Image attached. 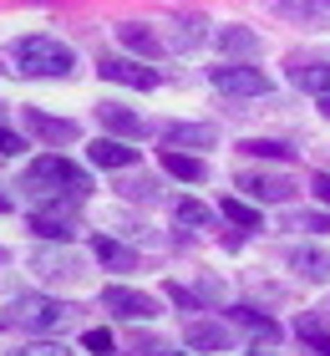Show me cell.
Returning a JSON list of instances; mask_svg holds the SVG:
<instances>
[{
  "mask_svg": "<svg viewBox=\"0 0 330 356\" xmlns=\"http://www.w3.org/2000/svg\"><path fill=\"white\" fill-rule=\"evenodd\" d=\"M87 188H92V178L81 173L72 158H61V153H46V158H36V163L21 173V193L36 199V204H61V199L81 204Z\"/></svg>",
  "mask_w": 330,
  "mask_h": 356,
  "instance_id": "6da1fadb",
  "label": "cell"
},
{
  "mask_svg": "<svg viewBox=\"0 0 330 356\" xmlns=\"http://www.w3.org/2000/svg\"><path fill=\"white\" fill-rule=\"evenodd\" d=\"M10 61H15V72H26V76H72L76 72L72 46L56 41V36H21L10 46Z\"/></svg>",
  "mask_w": 330,
  "mask_h": 356,
  "instance_id": "7a4b0ae2",
  "label": "cell"
},
{
  "mask_svg": "<svg viewBox=\"0 0 330 356\" xmlns=\"http://www.w3.org/2000/svg\"><path fill=\"white\" fill-rule=\"evenodd\" d=\"M76 311L66 300H46V296H15L10 300V321L26 331H61Z\"/></svg>",
  "mask_w": 330,
  "mask_h": 356,
  "instance_id": "3957f363",
  "label": "cell"
},
{
  "mask_svg": "<svg viewBox=\"0 0 330 356\" xmlns=\"http://www.w3.org/2000/svg\"><path fill=\"white\" fill-rule=\"evenodd\" d=\"M208 82L219 92H229V97H264L270 92V76H264L259 67H229V61L208 72Z\"/></svg>",
  "mask_w": 330,
  "mask_h": 356,
  "instance_id": "277c9868",
  "label": "cell"
},
{
  "mask_svg": "<svg viewBox=\"0 0 330 356\" xmlns=\"http://www.w3.org/2000/svg\"><path fill=\"white\" fill-rule=\"evenodd\" d=\"M102 305H107L112 316H122V321H147V316H158V300L142 296V290H127V285H107V290H102Z\"/></svg>",
  "mask_w": 330,
  "mask_h": 356,
  "instance_id": "5b68a950",
  "label": "cell"
},
{
  "mask_svg": "<svg viewBox=\"0 0 330 356\" xmlns=\"http://www.w3.org/2000/svg\"><path fill=\"white\" fill-rule=\"evenodd\" d=\"M107 76V82L117 87H138V92H153L158 87V72L153 67H138V61H122V56H102V67H97Z\"/></svg>",
  "mask_w": 330,
  "mask_h": 356,
  "instance_id": "8992f818",
  "label": "cell"
},
{
  "mask_svg": "<svg viewBox=\"0 0 330 356\" xmlns=\"http://www.w3.org/2000/svg\"><path fill=\"white\" fill-rule=\"evenodd\" d=\"M239 188L249 193V199H259V204H285L295 193V184L279 178V173H239Z\"/></svg>",
  "mask_w": 330,
  "mask_h": 356,
  "instance_id": "52a82bcc",
  "label": "cell"
},
{
  "mask_svg": "<svg viewBox=\"0 0 330 356\" xmlns=\"http://www.w3.org/2000/svg\"><path fill=\"white\" fill-rule=\"evenodd\" d=\"M26 127L46 143H76L81 138V127L72 118H51V112H41V107H26Z\"/></svg>",
  "mask_w": 330,
  "mask_h": 356,
  "instance_id": "ba28073f",
  "label": "cell"
},
{
  "mask_svg": "<svg viewBox=\"0 0 330 356\" xmlns=\"http://www.w3.org/2000/svg\"><path fill=\"white\" fill-rule=\"evenodd\" d=\"M183 346L188 351H224L229 346V331L213 326V321H188V326H183Z\"/></svg>",
  "mask_w": 330,
  "mask_h": 356,
  "instance_id": "9c48e42d",
  "label": "cell"
},
{
  "mask_svg": "<svg viewBox=\"0 0 330 356\" xmlns=\"http://www.w3.org/2000/svg\"><path fill=\"white\" fill-rule=\"evenodd\" d=\"M290 265L300 270L310 285H325V280H330V254H325V250H315V245H300V250H290Z\"/></svg>",
  "mask_w": 330,
  "mask_h": 356,
  "instance_id": "30bf717a",
  "label": "cell"
},
{
  "mask_svg": "<svg viewBox=\"0 0 330 356\" xmlns=\"http://www.w3.org/2000/svg\"><path fill=\"white\" fill-rule=\"evenodd\" d=\"M87 153H92L97 168H132L138 163V148H127V143H117V138H97Z\"/></svg>",
  "mask_w": 330,
  "mask_h": 356,
  "instance_id": "8fae6325",
  "label": "cell"
},
{
  "mask_svg": "<svg viewBox=\"0 0 330 356\" xmlns=\"http://www.w3.org/2000/svg\"><path fill=\"white\" fill-rule=\"evenodd\" d=\"M31 229H36L41 239H72L76 234V224H72V214H61V204L56 209H36V214H31Z\"/></svg>",
  "mask_w": 330,
  "mask_h": 356,
  "instance_id": "7c38bea8",
  "label": "cell"
},
{
  "mask_svg": "<svg viewBox=\"0 0 330 356\" xmlns=\"http://www.w3.org/2000/svg\"><path fill=\"white\" fill-rule=\"evenodd\" d=\"M163 143H168V148H208L213 127H204V122H173V127H163Z\"/></svg>",
  "mask_w": 330,
  "mask_h": 356,
  "instance_id": "4fadbf2b",
  "label": "cell"
},
{
  "mask_svg": "<svg viewBox=\"0 0 330 356\" xmlns=\"http://www.w3.org/2000/svg\"><path fill=\"white\" fill-rule=\"evenodd\" d=\"M234 321H244V326L254 331V351H270L274 341H279V326L270 316H259V311H249V305H234Z\"/></svg>",
  "mask_w": 330,
  "mask_h": 356,
  "instance_id": "5bb4252c",
  "label": "cell"
},
{
  "mask_svg": "<svg viewBox=\"0 0 330 356\" xmlns=\"http://www.w3.org/2000/svg\"><path fill=\"white\" fill-rule=\"evenodd\" d=\"M97 118H102V127H112V133H122V138L147 133L142 118H132V112H127V107H117V102H102V107H97Z\"/></svg>",
  "mask_w": 330,
  "mask_h": 356,
  "instance_id": "9a60e30c",
  "label": "cell"
},
{
  "mask_svg": "<svg viewBox=\"0 0 330 356\" xmlns=\"http://www.w3.org/2000/svg\"><path fill=\"white\" fill-rule=\"evenodd\" d=\"M295 87L315 92V97H330V61H310V67H295Z\"/></svg>",
  "mask_w": 330,
  "mask_h": 356,
  "instance_id": "2e32d148",
  "label": "cell"
},
{
  "mask_svg": "<svg viewBox=\"0 0 330 356\" xmlns=\"http://www.w3.org/2000/svg\"><path fill=\"white\" fill-rule=\"evenodd\" d=\"M213 41H219V51H234V56H254L259 51V36H254V31H244V26H224Z\"/></svg>",
  "mask_w": 330,
  "mask_h": 356,
  "instance_id": "e0dca14e",
  "label": "cell"
},
{
  "mask_svg": "<svg viewBox=\"0 0 330 356\" xmlns=\"http://www.w3.org/2000/svg\"><path fill=\"white\" fill-rule=\"evenodd\" d=\"M117 36H122V46H132V51H142V56H163V41L147 26H117Z\"/></svg>",
  "mask_w": 330,
  "mask_h": 356,
  "instance_id": "ac0fdd59",
  "label": "cell"
},
{
  "mask_svg": "<svg viewBox=\"0 0 330 356\" xmlns=\"http://www.w3.org/2000/svg\"><path fill=\"white\" fill-rule=\"evenodd\" d=\"M92 254H97L102 265H112V270H132V265H138V260H132V250H127V245H117V239H102V234H97Z\"/></svg>",
  "mask_w": 330,
  "mask_h": 356,
  "instance_id": "d6986e66",
  "label": "cell"
},
{
  "mask_svg": "<svg viewBox=\"0 0 330 356\" xmlns=\"http://www.w3.org/2000/svg\"><path fill=\"white\" fill-rule=\"evenodd\" d=\"M163 168H168L173 178H183V184H198V178H204V163H198V158H183L178 148L163 153Z\"/></svg>",
  "mask_w": 330,
  "mask_h": 356,
  "instance_id": "ffe728a7",
  "label": "cell"
},
{
  "mask_svg": "<svg viewBox=\"0 0 330 356\" xmlns=\"http://www.w3.org/2000/svg\"><path fill=\"white\" fill-rule=\"evenodd\" d=\"M279 10H285V15H305V21H315V26L330 21V10L320 6V0H279Z\"/></svg>",
  "mask_w": 330,
  "mask_h": 356,
  "instance_id": "44dd1931",
  "label": "cell"
},
{
  "mask_svg": "<svg viewBox=\"0 0 330 356\" xmlns=\"http://www.w3.org/2000/svg\"><path fill=\"white\" fill-rule=\"evenodd\" d=\"M204 21H198V15H188V21H173V46L178 51H193L198 41H204V31H198Z\"/></svg>",
  "mask_w": 330,
  "mask_h": 356,
  "instance_id": "7402d4cb",
  "label": "cell"
},
{
  "mask_svg": "<svg viewBox=\"0 0 330 356\" xmlns=\"http://www.w3.org/2000/svg\"><path fill=\"white\" fill-rule=\"evenodd\" d=\"M173 214H178V224H193V229H208V224H213V214H208L198 199H178Z\"/></svg>",
  "mask_w": 330,
  "mask_h": 356,
  "instance_id": "603a6c76",
  "label": "cell"
},
{
  "mask_svg": "<svg viewBox=\"0 0 330 356\" xmlns=\"http://www.w3.org/2000/svg\"><path fill=\"white\" fill-rule=\"evenodd\" d=\"M36 270L41 275H81L72 254H36Z\"/></svg>",
  "mask_w": 330,
  "mask_h": 356,
  "instance_id": "cb8c5ba5",
  "label": "cell"
},
{
  "mask_svg": "<svg viewBox=\"0 0 330 356\" xmlns=\"http://www.w3.org/2000/svg\"><path fill=\"white\" fill-rule=\"evenodd\" d=\"M300 341H305L310 351H315V356H330V336L315 326V321H305V316H300Z\"/></svg>",
  "mask_w": 330,
  "mask_h": 356,
  "instance_id": "d4e9b609",
  "label": "cell"
},
{
  "mask_svg": "<svg viewBox=\"0 0 330 356\" xmlns=\"http://www.w3.org/2000/svg\"><path fill=\"white\" fill-rule=\"evenodd\" d=\"M224 219H234V224H244V229H254L259 224V214L249 204H239V199H224Z\"/></svg>",
  "mask_w": 330,
  "mask_h": 356,
  "instance_id": "484cf974",
  "label": "cell"
},
{
  "mask_svg": "<svg viewBox=\"0 0 330 356\" xmlns=\"http://www.w3.org/2000/svg\"><path fill=\"white\" fill-rule=\"evenodd\" d=\"M127 199H158V188H153V178H122L117 184Z\"/></svg>",
  "mask_w": 330,
  "mask_h": 356,
  "instance_id": "4316f807",
  "label": "cell"
},
{
  "mask_svg": "<svg viewBox=\"0 0 330 356\" xmlns=\"http://www.w3.org/2000/svg\"><path fill=\"white\" fill-rule=\"evenodd\" d=\"M10 356H72L61 341H31V346H21V351H10Z\"/></svg>",
  "mask_w": 330,
  "mask_h": 356,
  "instance_id": "83f0119b",
  "label": "cell"
},
{
  "mask_svg": "<svg viewBox=\"0 0 330 356\" xmlns=\"http://www.w3.org/2000/svg\"><path fill=\"white\" fill-rule=\"evenodd\" d=\"M244 148H249V153H259V158H290V148H285V143H244Z\"/></svg>",
  "mask_w": 330,
  "mask_h": 356,
  "instance_id": "f1b7e54d",
  "label": "cell"
},
{
  "mask_svg": "<svg viewBox=\"0 0 330 356\" xmlns=\"http://www.w3.org/2000/svg\"><path fill=\"white\" fill-rule=\"evenodd\" d=\"M87 351L107 356V351H112V336H107V331H87Z\"/></svg>",
  "mask_w": 330,
  "mask_h": 356,
  "instance_id": "f546056e",
  "label": "cell"
},
{
  "mask_svg": "<svg viewBox=\"0 0 330 356\" xmlns=\"http://www.w3.org/2000/svg\"><path fill=\"white\" fill-rule=\"evenodd\" d=\"M21 148H26V143L15 138L10 127H0V158H10V153H21Z\"/></svg>",
  "mask_w": 330,
  "mask_h": 356,
  "instance_id": "4dcf8cb0",
  "label": "cell"
},
{
  "mask_svg": "<svg viewBox=\"0 0 330 356\" xmlns=\"http://www.w3.org/2000/svg\"><path fill=\"white\" fill-rule=\"evenodd\" d=\"M168 300H173V305H183V311H193V305H198V300H193V290H183V285H168Z\"/></svg>",
  "mask_w": 330,
  "mask_h": 356,
  "instance_id": "1f68e13d",
  "label": "cell"
},
{
  "mask_svg": "<svg viewBox=\"0 0 330 356\" xmlns=\"http://www.w3.org/2000/svg\"><path fill=\"white\" fill-rule=\"evenodd\" d=\"M310 188H315V193H320V199L330 204V173H315V184H310Z\"/></svg>",
  "mask_w": 330,
  "mask_h": 356,
  "instance_id": "d6a6232c",
  "label": "cell"
},
{
  "mask_svg": "<svg viewBox=\"0 0 330 356\" xmlns=\"http://www.w3.org/2000/svg\"><path fill=\"white\" fill-rule=\"evenodd\" d=\"M0 214H10V199H6V193H0Z\"/></svg>",
  "mask_w": 330,
  "mask_h": 356,
  "instance_id": "836d02e7",
  "label": "cell"
},
{
  "mask_svg": "<svg viewBox=\"0 0 330 356\" xmlns=\"http://www.w3.org/2000/svg\"><path fill=\"white\" fill-rule=\"evenodd\" d=\"M320 112H325V118H330V97H320Z\"/></svg>",
  "mask_w": 330,
  "mask_h": 356,
  "instance_id": "e575fe53",
  "label": "cell"
},
{
  "mask_svg": "<svg viewBox=\"0 0 330 356\" xmlns=\"http://www.w3.org/2000/svg\"><path fill=\"white\" fill-rule=\"evenodd\" d=\"M0 265H6V250H0Z\"/></svg>",
  "mask_w": 330,
  "mask_h": 356,
  "instance_id": "d590c367",
  "label": "cell"
}]
</instances>
